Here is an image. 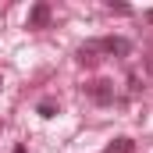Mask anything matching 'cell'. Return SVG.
Segmentation results:
<instances>
[{
	"mask_svg": "<svg viewBox=\"0 0 153 153\" xmlns=\"http://www.w3.org/2000/svg\"><path fill=\"white\" fill-rule=\"evenodd\" d=\"M82 89H85V96H89L93 103H100V107L114 103V82H107V78H93V82H85Z\"/></svg>",
	"mask_w": 153,
	"mask_h": 153,
	"instance_id": "cell-1",
	"label": "cell"
},
{
	"mask_svg": "<svg viewBox=\"0 0 153 153\" xmlns=\"http://www.w3.org/2000/svg\"><path fill=\"white\" fill-rule=\"evenodd\" d=\"M100 50H103L107 57H128V53H132V39H125V36H107V39H100Z\"/></svg>",
	"mask_w": 153,
	"mask_h": 153,
	"instance_id": "cell-2",
	"label": "cell"
},
{
	"mask_svg": "<svg viewBox=\"0 0 153 153\" xmlns=\"http://www.w3.org/2000/svg\"><path fill=\"white\" fill-rule=\"evenodd\" d=\"M46 25H50V4L39 0V4H32V11H29V29H46Z\"/></svg>",
	"mask_w": 153,
	"mask_h": 153,
	"instance_id": "cell-3",
	"label": "cell"
},
{
	"mask_svg": "<svg viewBox=\"0 0 153 153\" xmlns=\"http://www.w3.org/2000/svg\"><path fill=\"white\" fill-rule=\"evenodd\" d=\"M100 53H103V50H100V39H89V43H82V46H78V64L93 68V64L100 61Z\"/></svg>",
	"mask_w": 153,
	"mask_h": 153,
	"instance_id": "cell-4",
	"label": "cell"
},
{
	"mask_svg": "<svg viewBox=\"0 0 153 153\" xmlns=\"http://www.w3.org/2000/svg\"><path fill=\"white\" fill-rule=\"evenodd\" d=\"M103 153H135V143L121 135V139H114V143H111V146H107Z\"/></svg>",
	"mask_w": 153,
	"mask_h": 153,
	"instance_id": "cell-5",
	"label": "cell"
},
{
	"mask_svg": "<svg viewBox=\"0 0 153 153\" xmlns=\"http://www.w3.org/2000/svg\"><path fill=\"white\" fill-rule=\"evenodd\" d=\"M36 114L39 117H53V114H57V103H53V100H43V103L36 107Z\"/></svg>",
	"mask_w": 153,
	"mask_h": 153,
	"instance_id": "cell-6",
	"label": "cell"
},
{
	"mask_svg": "<svg viewBox=\"0 0 153 153\" xmlns=\"http://www.w3.org/2000/svg\"><path fill=\"white\" fill-rule=\"evenodd\" d=\"M107 11H117V14H132V7H128V4H114V0L107 4Z\"/></svg>",
	"mask_w": 153,
	"mask_h": 153,
	"instance_id": "cell-7",
	"label": "cell"
},
{
	"mask_svg": "<svg viewBox=\"0 0 153 153\" xmlns=\"http://www.w3.org/2000/svg\"><path fill=\"white\" fill-rule=\"evenodd\" d=\"M11 153H29V150H25V146H22V143H18V146H14V150H11Z\"/></svg>",
	"mask_w": 153,
	"mask_h": 153,
	"instance_id": "cell-8",
	"label": "cell"
},
{
	"mask_svg": "<svg viewBox=\"0 0 153 153\" xmlns=\"http://www.w3.org/2000/svg\"><path fill=\"white\" fill-rule=\"evenodd\" d=\"M146 22H150V25H153V7H150V11H146Z\"/></svg>",
	"mask_w": 153,
	"mask_h": 153,
	"instance_id": "cell-9",
	"label": "cell"
},
{
	"mask_svg": "<svg viewBox=\"0 0 153 153\" xmlns=\"http://www.w3.org/2000/svg\"><path fill=\"white\" fill-rule=\"evenodd\" d=\"M146 68H150V71H153V61H150V64H146Z\"/></svg>",
	"mask_w": 153,
	"mask_h": 153,
	"instance_id": "cell-10",
	"label": "cell"
},
{
	"mask_svg": "<svg viewBox=\"0 0 153 153\" xmlns=\"http://www.w3.org/2000/svg\"><path fill=\"white\" fill-rule=\"evenodd\" d=\"M0 85H4V78H0Z\"/></svg>",
	"mask_w": 153,
	"mask_h": 153,
	"instance_id": "cell-11",
	"label": "cell"
}]
</instances>
